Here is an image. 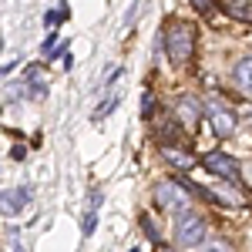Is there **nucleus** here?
Listing matches in <instances>:
<instances>
[{"instance_id":"1","label":"nucleus","mask_w":252,"mask_h":252,"mask_svg":"<svg viewBox=\"0 0 252 252\" xmlns=\"http://www.w3.org/2000/svg\"><path fill=\"white\" fill-rule=\"evenodd\" d=\"M165 54L172 64H189L195 54V31L192 24H185V20H178V24H168V31H165Z\"/></svg>"},{"instance_id":"2","label":"nucleus","mask_w":252,"mask_h":252,"mask_svg":"<svg viewBox=\"0 0 252 252\" xmlns=\"http://www.w3.org/2000/svg\"><path fill=\"white\" fill-rule=\"evenodd\" d=\"M205 235H209V225H205V219H202V215L182 212V219L175 222V239H178V246H185V249L202 246V242H205Z\"/></svg>"},{"instance_id":"3","label":"nucleus","mask_w":252,"mask_h":252,"mask_svg":"<svg viewBox=\"0 0 252 252\" xmlns=\"http://www.w3.org/2000/svg\"><path fill=\"white\" fill-rule=\"evenodd\" d=\"M202 111H205V118H209V121H212V128H215V135H219V138H229V135L235 131V115H232V108H229V104H222L219 97H209Z\"/></svg>"},{"instance_id":"4","label":"nucleus","mask_w":252,"mask_h":252,"mask_svg":"<svg viewBox=\"0 0 252 252\" xmlns=\"http://www.w3.org/2000/svg\"><path fill=\"white\" fill-rule=\"evenodd\" d=\"M155 202L161 209L175 212V215H182L189 209V195H185V189H182L178 182H158L155 185Z\"/></svg>"},{"instance_id":"5","label":"nucleus","mask_w":252,"mask_h":252,"mask_svg":"<svg viewBox=\"0 0 252 252\" xmlns=\"http://www.w3.org/2000/svg\"><path fill=\"white\" fill-rule=\"evenodd\" d=\"M202 168L212 172V175H219V178H225V182H235V178L242 175L239 161L229 158V155H222V152H209V155L202 158Z\"/></svg>"},{"instance_id":"6","label":"nucleus","mask_w":252,"mask_h":252,"mask_svg":"<svg viewBox=\"0 0 252 252\" xmlns=\"http://www.w3.org/2000/svg\"><path fill=\"white\" fill-rule=\"evenodd\" d=\"M27 202H31V189H27V185L7 189V192H0V212L3 215H17V212H24Z\"/></svg>"},{"instance_id":"7","label":"nucleus","mask_w":252,"mask_h":252,"mask_svg":"<svg viewBox=\"0 0 252 252\" xmlns=\"http://www.w3.org/2000/svg\"><path fill=\"white\" fill-rule=\"evenodd\" d=\"M101 202H104V195H101V189H91L88 192V209H84V222H81V232L91 235L97 225V209H101Z\"/></svg>"},{"instance_id":"8","label":"nucleus","mask_w":252,"mask_h":252,"mask_svg":"<svg viewBox=\"0 0 252 252\" xmlns=\"http://www.w3.org/2000/svg\"><path fill=\"white\" fill-rule=\"evenodd\" d=\"M175 121H182V128H189V131L198 125V104H195L192 97H182V101H178V108H175Z\"/></svg>"},{"instance_id":"9","label":"nucleus","mask_w":252,"mask_h":252,"mask_svg":"<svg viewBox=\"0 0 252 252\" xmlns=\"http://www.w3.org/2000/svg\"><path fill=\"white\" fill-rule=\"evenodd\" d=\"M161 155L168 158V161H172L175 168H182V172H185V168H192V165H195V158L189 155V152H182V148H175L172 141H168V145H161Z\"/></svg>"},{"instance_id":"10","label":"nucleus","mask_w":252,"mask_h":252,"mask_svg":"<svg viewBox=\"0 0 252 252\" xmlns=\"http://www.w3.org/2000/svg\"><path fill=\"white\" fill-rule=\"evenodd\" d=\"M235 84L242 91H252V58H242L235 64Z\"/></svg>"},{"instance_id":"11","label":"nucleus","mask_w":252,"mask_h":252,"mask_svg":"<svg viewBox=\"0 0 252 252\" xmlns=\"http://www.w3.org/2000/svg\"><path fill=\"white\" fill-rule=\"evenodd\" d=\"M209 202H219V205H242V195L232 192V189H219V192H209Z\"/></svg>"},{"instance_id":"12","label":"nucleus","mask_w":252,"mask_h":252,"mask_svg":"<svg viewBox=\"0 0 252 252\" xmlns=\"http://www.w3.org/2000/svg\"><path fill=\"white\" fill-rule=\"evenodd\" d=\"M229 17H235V20H252V3H229Z\"/></svg>"},{"instance_id":"13","label":"nucleus","mask_w":252,"mask_h":252,"mask_svg":"<svg viewBox=\"0 0 252 252\" xmlns=\"http://www.w3.org/2000/svg\"><path fill=\"white\" fill-rule=\"evenodd\" d=\"M141 229H145V235H148L155 246H161V235H158V225H155V219H152V215H141Z\"/></svg>"},{"instance_id":"14","label":"nucleus","mask_w":252,"mask_h":252,"mask_svg":"<svg viewBox=\"0 0 252 252\" xmlns=\"http://www.w3.org/2000/svg\"><path fill=\"white\" fill-rule=\"evenodd\" d=\"M115 108H118V97H108V101H101V104L94 108V121H101V118H108L111 111H115Z\"/></svg>"},{"instance_id":"15","label":"nucleus","mask_w":252,"mask_h":252,"mask_svg":"<svg viewBox=\"0 0 252 252\" xmlns=\"http://www.w3.org/2000/svg\"><path fill=\"white\" fill-rule=\"evenodd\" d=\"M152 111H155V94L145 91V94H141V118H152Z\"/></svg>"},{"instance_id":"16","label":"nucleus","mask_w":252,"mask_h":252,"mask_svg":"<svg viewBox=\"0 0 252 252\" xmlns=\"http://www.w3.org/2000/svg\"><path fill=\"white\" fill-rule=\"evenodd\" d=\"M64 17H67V10L61 7V10H51V14H47V17H44V20H47V24L54 27V24H61V20H64Z\"/></svg>"},{"instance_id":"17","label":"nucleus","mask_w":252,"mask_h":252,"mask_svg":"<svg viewBox=\"0 0 252 252\" xmlns=\"http://www.w3.org/2000/svg\"><path fill=\"white\" fill-rule=\"evenodd\" d=\"M192 7L198 10V14H212V7H215V3H212V0H192Z\"/></svg>"},{"instance_id":"18","label":"nucleus","mask_w":252,"mask_h":252,"mask_svg":"<svg viewBox=\"0 0 252 252\" xmlns=\"http://www.w3.org/2000/svg\"><path fill=\"white\" fill-rule=\"evenodd\" d=\"M246 168H249V175H252V165H246Z\"/></svg>"}]
</instances>
